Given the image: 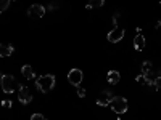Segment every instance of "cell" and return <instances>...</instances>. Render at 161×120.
I'll list each match as a JSON object with an SVG mask.
<instances>
[{"instance_id":"1","label":"cell","mask_w":161,"mask_h":120,"mask_svg":"<svg viewBox=\"0 0 161 120\" xmlns=\"http://www.w3.org/2000/svg\"><path fill=\"white\" fill-rule=\"evenodd\" d=\"M36 87L39 91L42 93H48L53 87H55V75L47 74V75H40L36 78Z\"/></svg>"},{"instance_id":"2","label":"cell","mask_w":161,"mask_h":120,"mask_svg":"<svg viewBox=\"0 0 161 120\" xmlns=\"http://www.w3.org/2000/svg\"><path fill=\"white\" fill-rule=\"evenodd\" d=\"M110 108L113 109V112H116L118 115L121 114H124L129 108V104H127V99L123 98V96H113L111 101H110Z\"/></svg>"},{"instance_id":"3","label":"cell","mask_w":161,"mask_h":120,"mask_svg":"<svg viewBox=\"0 0 161 120\" xmlns=\"http://www.w3.org/2000/svg\"><path fill=\"white\" fill-rule=\"evenodd\" d=\"M0 85H2L3 93H13L16 90V82L11 75H3L0 74Z\"/></svg>"},{"instance_id":"4","label":"cell","mask_w":161,"mask_h":120,"mask_svg":"<svg viewBox=\"0 0 161 120\" xmlns=\"http://www.w3.org/2000/svg\"><path fill=\"white\" fill-rule=\"evenodd\" d=\"M82 78H84V74H82V71H80V69H71L68 72V82L71 85H74V87L80 85Z\"/></svg>"},{"instance_id":"5","label":"cell","mask_w":161,"mask_h":120,"mask_svg":"<svg viewBox=\"0 0 161 120\" xmlns=\"http://www.w3.org/2000/svg\"><path fill=\"white\" fill-rule=\"evenodd\" d=\"M18 99H19V102H23V104H28V102L32 101V96H31L29 90L26 88L24 85H18Z\"/></svg>"},{"instance_id":"6","label":"cell","mask_w":161,"mask_h":120,"mask_svg":"<svg viewBox=\"0 0 161 120\" xmlns=\"http://www.w3.org/2000/svg\"><path fill=\"white\" fill-rule=\"evenodd\" d=\"M44 15H45V7L39 5V3L31 5L28 10V16H31V18H42Z\"/></svg>"},{"instance_id":"7","label":"cell","mask_w":161,"mask_h":120,"mask_svg":"<svg viewBox=\"0 0 161 120\" xmlns=\"http://www.w3.org/2000/svg\"><path fill=\"white\" fill-rule=\"evenodd\" d=\"M123 37H124V29H123V28H118V26H116L113 31L108 32V42H111V43H118Z\"/></svg>"},{"instance_id":"8","label":"cell","mask_w":161,"mask_h":120,"mask_svg":"<svg viewBox=\"0 0 161 120\" xmlns=\"http://www.w3.org/2000/svg\"><path fill=\"white\" fill-rule=\"evenodd\" d=\"M111 91H103L102 95L98 96V99H97V104L98 106H110V101H111Z\"/></svg>"},{"instance_id":"9","label":"cell","mask_w":161,"mask_h":120,"mask_svg":"<svg viewBox=\"0 0 161 120\" xmlns=\"http://www.w3.org/2000/svg\"><path fill=\"white\" fill-rule=\"evenodd\" d=\"M13 51H15L13 45H10V43H0V56H2V58L11 56Z\"/></svg>"},{"instance_id":"10","label":"cell","mask_w":161,"mask_h":120,"mask_svg":"<svg viewBox=\"0 0 161 120\" xmlns=\"http://www.w3.org/2000/svg\"><path fill=\"white\" fill-rule=\"evenodd\" d=\"M106 78H108V83L116 85V83H119V80H121V74L118 71H110L108 74H106Z\"/></svg>"},{"instance_id":"11","label":"cell","mask_w":161,"mask_h":120,"mask_svg":"<svg viewBox=\"0 0 161 120\" xmlns=\"http://www.w3.org/2000/svg\"><path fill=\"white\" fill-rule=\"evenodd\" d=\"M134 48L137 51H142L145 48V37L143 35H140V34L136 35V38H134Z\"/></svg>"},{"instance_id":"12","label":"cell","mask_w":161,"mask_h":120,"mask_svg":"<svg viewBox=\"0 0 161 120\" xmlns=\"http://www.w3.org/2000/svg\"><path fill=\"white\" fill-rule=\"evenodd\" d=\"M21 74L24 75V78H29V80H32V78H36V74H34V69L31 68L29 64H26V66H23L21 68Z\"/></svg>"},{"instance_id":"13","label":"cell","mask_w":161,"mask_h":120,"mask_svg":"<svg viewBox=\"0 0 161 120\" xmlns=\"http://www.w3.org/2000/svg\"><path fill=\"white\" fill-rule=\"evenodd\" d=\"M105 5V0H89V3L86 5L87 10H92V8H100Z\"/></svg>"},{"instance_id":"14","label":"cell","mask_w":161,"mask_h":120,"mask_svg":"<svg viewBox=\"0 0 161 120\" xmlns=\"http://www.w3.org/2000/svg\"><path fill=\"white\" fill-rule=\"evenodd\" d=\"M152 61H145L143 64H142V74H148V72H152Z\"/></svg>"},{"instance_id":"15","label":"cell","mask_w":161,"mask_h":120,"mask_svg":"<svg viewBox=\"0 0 161 120\" xmlns=\"http://www.w3.org/2000/svg\"><path fill=\"white\" fill-rule=\"evenodd\" d=\"M10 3H11V0H0V15H2L5 10H8Z\"/></svg>"},{"instance_id":"16","label":"cell","mask_w":161,"mask_h":120,"mask_svg":"<svg viewBox=\"0 0 161 120\" xmlns=\"http://www.w3.org/2000/svg\"><path fill=\"white\" fill-rule=\"evenodd\" d=\"M136 82H137V83H142V85H148V80H147V77H145L143 74H140V75L136 77Z\"/></svg>"},{"instance_id":"17","label":"cell","mask_w":161,"mask_h":120,"mask_svg":"<svg viewBox=\"0 0 161 120\" xmlns=\"http://www.w3.org/2000/svg\"><path fill=\"white\" fill-rule=\"evenodd\" d=\"M153 85H155L156 91L161 93V77H156V78H155V83H153Z\"/></svg>"},{"instance_id":"18","label":"cell","mask_w":161,"mask_h":120,"mask_svg":"<svg viewBox=\"0 0 161 120\" xmlns=\"http://www.w3.org/2000/svg\"><path fill=\"white\" fill-rule=\"evenodd\" d=\"M31 120H47L42 114H32L31 115Z\"/></svg>"},{"instance_id":"19","label":"cell","mask_w":161,"mask_h":120,"mask_svg":"<svg viewBox=\"0 0 161 120\" xmlns=\"http://www.w3.org/2000/svg\"><path fill=\"white\" fill-rule=\"evenodd\" d=\"M77 96H79V98H84V96H86V90H84L82 87H77Z\"/></svg>"},{"instance_id":"20","label":"cell","mask_w":161,"mask_h":120,"mask_svg":"<svg viewBox=\"0 0 161 120\" xmlns=\"http://www.w3.org/2000/svg\"><path fill=\"white\" fill-rule=\"evenodd\" d=\"M2 108L10 109V108H11V101H10V99H3V101H2Z\"/></svg>"},{"instance_id":"21","label":"cell","mask_w":161,"mask_h":120,"mask_svg":"<svg viewBox=\"0 0 161 120\" xmlns=\"http://www.w3.org/2000/svg\"><path fill=\"white\" fill-rule=\"evenodd\" d=\"M155 28H156V31H159V32H161V21H158V22H156Z\"/></svg>"}]
</instances>
